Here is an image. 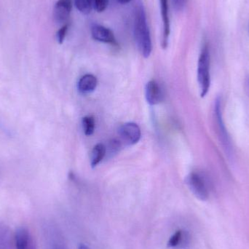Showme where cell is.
I'll return each instance as SVG.
<instances>
[{
    "mask_svg": "<svg viewBox=\"0 0 249 249\" xmlns=\"http://www.w3.org/2000/svg\"><path fill=\"white\" fill-rule=\"evenodd\" d=\"M83 132L86 136H92L96 128V121L93 116H86L82 120Z\"/></svg>",
    "mask_w": 249,
    "mask_h": 249,
    "instance_id": "13",
    "label": "cell"
},
{
    "mask_svg": "<svg viewBox=\"0 0 249 249\" xmlns=\"http://www.w3.org/2000/svg\"><path fill=\"white\" fill-rule=\"evenodd\" d=\"M119 135L126 144L133 145L140 141L142 132L137 124L134 123H127L120 127Z\"/></svg>",
    "mask_w": 249,
    "mask_h": 249,
    "instance_id": "4",
    "label": "cell"
},
{
    "mask_svg": "<svg viewBox=\"0 0 249 249\" xmlns=\"http://www.w3.org/2000/svg\"><path fill=\"white\" fill-rule=\"evenodd\" d=\"M77 10L83 15H89L91 12L93 5L91 0H74Z\"/></svg>",
    "mask_w": 249,
    "mask_h": 249,
    "instance_id": "14",
    "label": "cell"
},
{
    "mask_svg": "<svg viewBox=\"0 0 249 249\" xmlns=\"http://www.w3.org/2000/svg\"><path fill=\"white\" fill-rule=\"evenodd\" d=\"M133 35L139 52L144 58H149L152 51V39L143 6L136 8L133 22Z\"/></svg>",
    "mask_w": 249,
    "mask_h": 249,
    "instance_id": "1",
    "label": "cell"
},
{
    "mask_svg": "<svg viewBox=\"0 0 249 249\" xmlns=\"http://www.w3.org/2000/svg\"><path fill=\"white\" fill-rule=\"evenodd\" d=\"M160 1L161 16H162L163 32H162V47L166 49L168 45L171 26H170L169 5L168 0H160Z\"/></svg>",
    "mask_w": 249,
    "mask_h": 249,
    "instance_id": "9",
    "label": "cell"
},
{
    "mask_svg": "<svg viewBox=\"0 0 249 249\" xmlns=\"http://www.w3.org/2000/svg\"><path fill=\"white\" fill-rule=\"evenodd\" d=\"M176 11L179 12L184 10L187 4V0H172Z\"/></svg>",
    "mask_w": 249,
    "mask_h": 249,
    "instance_id": "19",
    "label": "cell"
},
{
    "mask_svg": "<svg viewBox=\"0 0 249 249\" xmlns=\"http://www.w3.org/2000/svg\"><path fill=\"white\" fill-rule=\"evenodd\" d=\"M70 28V23H65L56 33V39L58 43L62 44L67 36Z\"/></svg>",
    "mask_w": 249,
    "mask_h": 249,
    "instance_id": "18",
    "label": "cell"
},
{
    "mask_svg": "<svg viewBox=\"0 0 249 249\" xmlns=\"http://www.w3.org/2000/svg\"><path fill=\"white\" fill-rule=\"evenodd\" d=\"M0 249H12L8 232L1 226H0Z\"/></svg>",
    "mask_w": 249,
    "mask_h": 249,
    "instance_id": "15",
    "label": "cell"
},
{
    "mask_svg": "<svg viewBox=\"0 0 249 249\" xmlns=\"http://www.w3.org/2000/svg\"><path fill=\"white\" fill-rule=\"evenodd\" d=\"M107 155L106 145L99 143L92 149L90 154V165L92 168H96Z\"/></svg>",
    "mask_w": 249,
    "mask_h": 249,
    "instance_id": "11",
    "label": "cell"
},
{
    "mask_svg": "<svg viewBox=\"0 0 249 249\" xmlns=\"http://www.w3.org/2000/svg\"><path fill=\"white\" fill-rule=\"evenodd\" d=\"M90 32L93 39L98 42L110 44L114 46L118 45L113 32L109 28L105 27L102 25L93 24L92 25Z\"/></svg>",
    "mask_w": 249,
    "mask_h": 249,
    "instance_id": "5",
    "label": "cell"
},
{
    "mask_svg": "<svg viewBox=\"0 0 249 249\" xmlns=\"http://www.w3.org/2000/svg\"><path fill=\"white\" fill-rule=\"evenodd\" d=\"M131 1V0H118V1H119L121 4H127V3L130 2V1Z\"/></svg>",
    "mask_w": 249,
    "mask_h": 249,
    "instance_id": "21",
    "label": "cell"
},
{
    "mask_svg": "<svg viewBox=\"0 0 249 249\" xmlns=\"http://www.w3.org/2000/svg\"><path fill=\"white\" fill-rule=\"evenodd\" d=\"M189 241V235L184 231H178L170 238L168 247L170 248L183 247L187 245Z\"/></svg>",
    "mask_w": 249,
    "mask_h": 249,
    "instance_id": "12",
    "label": "cell"
},
{
    "mask_svg": "<svg viewBox=\"0 0 249 249\" xmlns=\"http://www.w3.org/2000/svg\"><path fill=\"white\" fill-rule=\"evenodd\" d=\"M72 9L71 0H58L53 9V17L58 23H66L70 18Z\"/></svg>",
    "mask_w": 249,
    "mask_h": 249,
    "instance_id": "8",
    "label": "cell"
},
{
    "mask_svg": "<svg viewBox=\"0 0 249 249\" xmlns=\"http://www.w3.org/2000/svg\"><path fill=\"white\" fill-rule=\"evenodd\" d=\"M93 8L98 13H102L106 10L109 4V0H91Z\"/></svg>",
    "mask_w": 249,
    "mask_h": 249,
    "instance_id": "16",
    "label": "cell"
},
{
    "mask_svg": "<svg viewBox=\"0 0 249 249\" xmlns=\"http://www.w3.org/2000/svg\"><path fill=\"white\" fill-rule=\"evenodd\" d=\"M197 81L200 86V96L202 98L205 97L211 86L210 53L207 45H204L199 56Z\"/></svg>",
    "mask_w": 249,
    "mask_h": 249,
    "instance_id": "2",
    "label": "cell"
},
{
    "mask_svg": "<svg viewBox=\"0 0 249 249\" xmlns=\"http://www.w3.org/2000/svg\"><path fill=\"white\" fill-rule=\"evenodd\" d=\"M14 245L16 249H37L33 236L26 228H19L16 231Z\"/></svg>",
    "mask_w": 249,
    "mask_h": 249,
    "instance_id": "6",
    "label": "cell"
},
{
    "mask_svg": "<svg viewBox=\"0 0 249 249\" xmlns=\"http://www.w3.org/2000/svg\"><path fill=\"white\" fill-rule=\"evenodd\" d=\"M55 249H66L64 248V247H61V246L57 245L56 247H55Z\"/></svg>",
    "mask_w": 249,
    "mask_h": 249,
    "instance_id": "22",
    "label": "cell"
},
{
    "mask_svg": "<svg viewBox=\"0 0 249 249\" xmlns=\"http://www.w3.org/2000/svg\"><path fill=\"white\" fill-rule=\"evenodd\" d=\"M78 249H90L89 248L88 246H86V244H80V246H79Z\"/></svg>",
    "mask_w": 249,
    "mask_h": 249,
    "instance_id": "20",
    "label": "cell"
},
{
    "mask_svg": "<svg viewBox=\"0 0 249 249\" xmlns=\"http://www.w3.org/2000/svg\"><path fill=\"white\" fill-rule=\"evenodd\" d=\"M121 144L120 142L118 141L113 139V140L109 142V145L107 146H106L107 148V155H112V154H116L117 152H119L120 148H121Z\"/></svg>",
    "mask_w": 249,
    "mask_h": 249,
    "instance_id": "17",
    "label": "cell"
},
{
    "mask_svg": "<svg viewBox=\"0 0 249 249\" xmlns=\"http://www.w3.org/2000/svg\"><path fill=\"white\" fill-rule=\"evenodd\" d=\"M145 97L149 105H159L164 99L163 91L159 83L155 80H151L146 83L145 87Z\"/></svg>",
    "mask_w": 249,
    "mask_h": 249,
    "instance_id": "7",
    "label": "cell"
},
{
    "mask_svg": "<svg viewBox=\"0 0 249 249\" xmlns=\"http://www.w3.org/2000/svg\"><path fill=\"white\" fill-rule=\"evenodd\" d=\"M186 184L188 186L189 189L199 200H205L209 198V190L206 180L203 176L198 173H190L186 178Z\"/></svg>",
    "mask_w": 249,
    "mask_h": 249,
    "instance_id": "3",
    "label": "cell"
},
{
    "mask_svg": "<svg viewBox=\"0 0 249 249\" xmlns=\"http://www.w3.org/2000/svg\"><path fill=\"white\" fill-rule=\"evenodd\" d=\"M97 78L93 74H87L83 76L77 83V89L83 94L92 93L97 87Z\"/></svg>",
    "mask_w": 249,
    "mask_h": 249,
    "instance_id": "10",
    "label": "cell"
}]
</instances>
